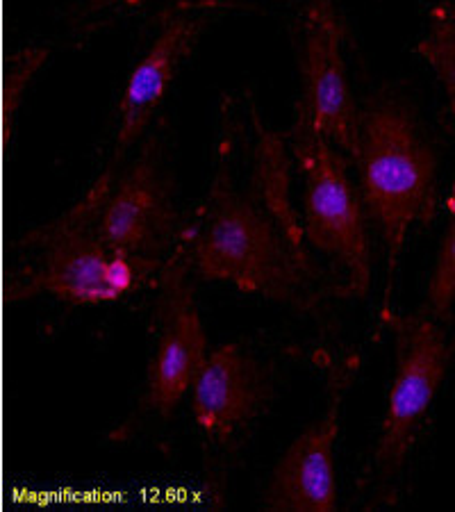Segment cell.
<instances>
[{
    "label": "cell",
    "instance_id": "obj_1",
    "mask_svg": "<svg viewBox=\"0 0 455 512\" xmlns=\"http://www.w3.org/2000/svg\"><path fill=\"white\" fill-rule=\"evenodd\" d=\"M362 201L383 235L387 271L394 276L410 230L433 219L437 203L435 155L408 107L371 105L360 117L358 158Z\"/></svg>",
    "mask_w": 455,
    "mask_h": 512
},
{
    "label": "cell",
    "instance_id": "obj_2",
    "mask_svg": "<svg viewBox=\"0 0 455 512\" xmlns=\"http://www.w3.org/2000/svg\"><path fill=\"white\" fill-rule=\"evenodd\" d=\"M182 246L198 276L242 292H283L294 280L285 239L221 176L214 178L182 230Z\"/></svg>",
    "mask_w": 455,
    "mask_h": 512
},
{
    "label": "cell",
    "instance_id": "obj_3",
    "mask_svg": "<svg viewBox=\"0 0 455 512\" xmlns=\"http://www.w3.org/2000/svg\"><path fill=\"white\" fill-rule=\"evenodd\" d=\"M107 180L110 176H103L64 217L44 228L35 239V260L23 274L28 280L16 289L26 294L46 292L78 305H98L119 301L137 287L139 262L112 253L98 233Z\"/></svg>",
    "mask_w": 455,
    "mask_h": 512
},
{
    "label": "cell",
    "instance_id": "obj_4",
    "mask_svg": "<svg viewBox=\"0 0 455 512\" xmlns=\"http://www.w3.org/2000/svg\"><path fill=\"white\" fill-rule=\"evenodd\" d=\"M305 178V237L349 271L351 289L364 294L371 280V249L362 201L346 164L328 139L299 123L294 142Z\"/></svg>",
    "mask_w": 455,
    "mask_h": 512
},
{
    "label": "cell",
    "instance_id": "obj_5",
    "mask_svg": "<svg viewBox=\"0 0 455 512\" xmlns=\"http://www.w3.org/2000/svg\"><path fill=\"white\" fill-rule=\"evenodd\" d=\"M301 35L299 123L355 160L360 148V117L346 78L344 21L337 0H308Z\"/></svg>",
    "mask_w": 455,
    "mask_h": 512
},
{
    "label": "cell",
    "instance_id": "obj_6",
    "mask_svg": "<svg viewBox=\"0 0 455 512\" xmlns=\"http://www.w3.org/2000/svg\"><path fill=\"white\" fill-rule=\"evenodd\" d=\"M399 360L380 421L376 460L385 472L403 465L415 447L417 433L433 406L451 362V346L428 315L399 321Z\"/></svg>",
    "mask_w": 455,
    "mask_h": 512
},
{
    "label": "cell",
    "instance_id": "obj_7",
    "mask_svg": "<svg viewBox=\"0 0 455 512\" xmlns=\"http://www.w3.org/2000/svg\"><path fill=\"white\" fill-rule=\"evenodd\" d=\"M173 230V203L167 178L153 158H142L107 189L98 214V233L107 249L142 264Z\"/></svg>",
    "mask_w": 455,
    "mask_h": 512
},
{
    "label": "cell",
    "instance_id": "obj_8",
    "mask_svg": "<svg viewBox=\"0 0 455 512\" xmlns=\"http://www.w3.org/2000/svg\"><path fill=\"white\" fill-rule=\"evenodd\" d=\"M214 3H185L164 21L160 35L144 60L130 71L117 112V151L126 153L146 130L148 121L167 96L180 64L194 51Z\"/></svg>",
    "mask_w": 455,
    "mask_h": 512
},
{
    "label": "cell",
    "instance_id": "obj_9",
    "mask_svg": "<svg viewBox=\"0 0 455 512\" xmlns=\"http://www.w3.org/2000/svg\"><path fill=\"white\" fill-rule=\"evenodd\" d=\"M342 396L330 403L326 415L289 444L273 469L267 508L283 512H333L337 508L335 442L339 435Z\"/></svg>",
    "mask_w": 455,
    "mask_h": 512
},
{
    "label": "cell",
    "instance_id": "obj_10",
    "mask_svg": "<svg viewBox=\"0 0 455 512\" xmlns=\"http://www.w3.org/2000/svg\"><path fill=\"white\" fill-rule=\"evenodd\" d=\"M262 403V381L255 362L235 342L212 351L192 387L196 426L226 442L251 424Z\"/></svg>",
    "mask_w": 455,
    "mask_h": 512
},
{
    "label": "cell",
    "instance_id": "obj_11",
    "mask_svg": "<svg viewBox=\"0 0 455 512\" xmlns=\"http://www.w3.org/2000/svg\"><path fill=\"white\" fill-rule=\"evenodd\" d=\"M208 360V340L201 315L185 294L173 299L164 319L160 346L148 376V403L155 412L167 415L178 406L196 383Z\"/></svg>",
    "mask_w": 455,
    "mask_h": 512
},
{
    "label": "cell",
    "instance_id": "obj_12",
    "mask_svg": "<svg viewBox=\"0 0 455 512\" xmlns=\"http://www.w3.org/2000/svg\"><path fill=\"white\" fill-rule=\"evenodd\" d=\"M417 55L442 80L455 123V3L444 0L428 14V30L415 44Z\"/></svg>",
    "mask_w": 455,
    "mask_h": 512
},
{
    "label": "cell",
    "instance_id": "obj_13",
    "mask_svg": "<svg viewBox=\"0 0 455 512\" xmlns=\"http://www.w3.org/2000/svg\"><path fill=\"white\" fill-rule=\"evenodd\" d=\"M449 228H446L440 253H437V262L428 283V303L435 317L449 315L451 305L455 301V185L449 194Z\"/></svg>",
    "mask_w": 455,
    "mask_h": 512
},
{
    "label": "cell",
    "instance_id": "obj_14",
    "mask_svg": "<svg viewBox=\"0 0 455 512\" xmlns=\"http://www.w3.org/2000/svg\"><path fill=\"white\" fill-rule=\"evenodd\" d=\"M103 7H114V10H132V7L144 5L146 0H96Z\"/></svg>",
    "mask_w": 455,
    "mask_h": 512
}]
</instances>
